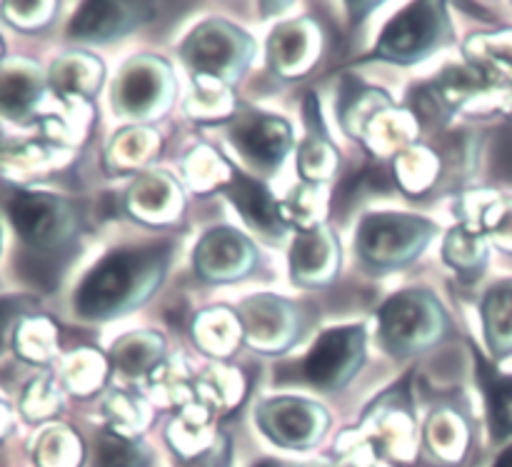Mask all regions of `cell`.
I'll use <instances>...</instances> for the list:
<instances>
[{
  "label": "cell",
  "mask_w": 512,
  "mask_h": 467,
  "mask_svg": "<svg viewBox=\"0 0 512 467\" xmlns=\"http://www.w3.org/2000/svg\"><path fill=\"white\" fill-rule=\"evenodd\" d=\"M168 245L125 248L105 255L75 293V310L88 320H108L143 303L163 280Z\"/></svg>",
  "instance_id": "cell-1"
},
{
  "label": "cell",
  "mask_w": 512,
  "mask_h": 467,
  "mask_svg": "<svg viewBox=\"0 0 512 467\" xmlns=\"http://www.w3.org/2000/svg\"><path fill=\"white\" fill-rule=\"evenodd\" d=\"M433 233L435 225H430L428 220L395 213L370 215L360 225L355 248L368 263L378 265V268H395V265H405L408 260H413Z\"/></svg>",
  "instance_id": "cell-2"
},
{
  "label": "cell",
  "mask_w": 512,
  "mask_h": 467,
  "mask_svg": "<svg viewBox=\"0 0 512 467\" xmlns=\"http://www.w3.org/2000/svg\"><path fill=\"white\" fill-rule=\"evenodd\" d=\"M445 35H448V20L443 15V5H410L385 25L378 55L393 63H415L440 48Z\"/></svg>",
  "instance_id": "cell-3"
},
{
  "label": "cell",
  "mask_w": 512,
  "mask_h": 467,
  "mask_svg": "<svg viewBox=\"0 0 512 467\" xmlns=\"http://www.w3.org/2000/svg\"><path fill=\"white\" fill-rule=\"evenodd\" d=\"M440 325V310L428 295L400 293L380 310V335L385 348L405 353L435 338Z\"/></svg>",
  "instance_id": "cell-4"
},
{
  "label": "cell",
  "mask_w": 512,
  "mask_h": 467,
  "mask_svg": "<svg viewBox=\"0 0 512 467\" xmlns=\"http://www.w3.org/2000/svg\"><path fill=\"white\" fill-rule=\"evenodd\" d=\"M363 328H335L320 335L305 360V375L315 388H343L363 363Z\"/></svg>",
  "instance_id": "cell-5"
},
{
  "label": "cell",
  "mask_w": 512,
  "mask_h": 467,
  "mask_svg": "<svg viewBox=\"0 0 512 467\" xmlns=\"http://www.w3.org/2000/svg\"><path fill=\"white\" fill-rule=\"evenodd\" d=\"M183 55L198 73L235 78L248 58V43L243 33L225 23H208L190 35L183 45Z\"/></svg>",
  "instance_id": "cell-6"
},
{
  "label": "cell",
  "mask_w": 512,
  "mask_h": 467,
  "mask_svg": "<svg viewBox=\"0 0 512 467\" xmlns=\"http://www.w3.org/2000/svg\"><path fill=\"white\" fill-rule=\"evenodd\" d=\"M10 218L20 238L35 248L60 245L70 230L68 205L53 195L15 193L10 200Z\"/></svg>",
  "instance_id": "cell-7"
},
{
  "label": "cell",
  "mask_w": 512,
  "mask_h": 467,
  "mask_svg": "<svg viewBox=\"0 0 512 467\" xmlns=\"http://www.w3.org/2000/svg\"><path fill=\"white\" fill-rule=\"evenodd\" d=\"M320 415L323 410L305 400L280 398L260 410V428L270 435V440L285 448H303L320 438V430H323V425H318Z\"/></svg>",
  "instance_id": "cell-8"
},
{
  "label": "cell",
  "mask_w": 512,
  "mask_h": 467,
  "mask_svg": "<svg viewBox=\"0 0 512 467\" xmlns=\"http://www.w3.org/2000/svg\"><path fill=\"white\" fill-rule=\"evenodd\" d=\"M233 143L245 158L263 170H273L283 163L290 148L288 123L268 115H250L238 120L233 128Z\"/></svg>",
  "instance_id": "cell-9"
},
{
  "label": "cell",
  "mask_w": 512,
  "mask_h": 467,
  "mask_svg": "<svg viewBox=\"0 0 512 467\" xmlns=\"http://www.w3.org/2000/svg\"><path fill=\"white\" fill-rule=\"evenodd\" d=\"M253 250L233 230H213L195 250V268L208 280H233L250 268Z\"/></svg>",
  "instance_id": "cell-10"
},
{
  "label": "cell",
  "mask_w": 512,
  "mask_h": 467,
  "mask_svg": "<svg viewBox=\"0 0 512 467\" xmlns=\"http://www.w3.org/2000/svg\"><path fill=\"white\" fill-rule=\"evenodd\" d=\"M225 193L240 208V213L245 215L250 225H255L258 230H263L265 235H283L285 220L280 215L278 203L273 200V195L258 183V180H250L245 175H235L228 185H225Z\"/></svg>",
  "instance_id": "cell-11"
},
{
  "label": "cell",
  "mask_w": 512,
  "mask_h": 467,
  "mask_svg": "<svg viewBox=\"0 0 512 467\" xmlns=\"http://www.w3.org/2000/svg\"><path fill=\"white\" fill-rule=\"evenodd\" d=\"M145 5L125 3H88L75 13L70 23V35L83 40H105L115 33H123L133 25L135 13H143Z\"/></svg>",
  "instance_id": "cell-12"
},
{
  "label": "cell",
  "mask_w": 512,
  "mask_h": 467,
  "mask_svg": "<svg viewBox=\"0 0 512 467\" xmlns=\"http://www.w3.org/2000/svg\"><path fill=\"white\" fill-rule=\"evenodd\" d=\"M160 93V78L148 63H130L115 83V108L125 115H145L153 110Z\"/></svg>",
  "instance_id": "cell-13"
},
{
  "label": "cell",
  "mask_w": 512,
  "mask_h": 467,
  "mask_svg": "<svg viewBox=\"0 0 512 467\" xmlns=\"http://www.w3.org/2000/svg\"><path fill=\"white\" fill-rule=\"evenodd\" d=\"M480 380H483L485 400H488L493 438H508V435H512V378H503L480 360Z\"/></svg>",
  "instance_id": "cell-14"
},
{
  "label": "cell",
  "mask_w": 512,
  "mask_h": 467,
  "mask_svg": "<svg viewBox=\"0 0 512 467\" xmlns=\"http://www.w3.org/2000/svg\"><path fill=\"white\" fill-rule=\"evenodd\" d=\"M485 330L493 353L503 355L512 350V283L493 288L485 300Z\"/></svg>",
  "instance_id": "cell-15"
},
{
  "label": "cell",
  "mask_w": 512,
  "mask_h": 467,
  "mask_svg": "<svg viewBox=\"0 0 512 467\" xmlns=\"http://www.w3.org/2000/svg\"><path fill=\"white\" fill-rule=\"evenodd\" d=\"M93 467H150V455L143 445L103 430L95 438Z\"/></svg>",
  "instance_id": "cell-16"
},
{
  "label": "cell",
  "mask_w": 512,
  "mask_h": 467,
  "mask_svg": "<svg viewBox=\"0 0 512 467\" xmlns=\"http://www.w3.org/2000/svg\"><path fill=\"white\" fill-rule=\"evenodd\" d=\"M328 260L330 245L323 230H310V233H300L295 238L293 258H290L295 280L305 283L310 278H318V273H323Z\"/></svg>",
  "instance_id": "cell-17"
},
{
  "label": "cell",
  "mask_w": 512,
  "mask_h": 467,
  "mask_svg": "<svg viewBox=\"0 0 512 467\" xmlns=\"http://www.w3.org/2000/svg\"><path fill=\"white\" fill-rule=\"evenodd\" d=\"M35 100V80L25 73H0V110L13 118L23 115Z\"/></svg>",
  "instance_id": "cell-18"
},
{
  "label": "cell",
  "mask_w": 512,
  "mask_h": 467,
  "mask_svg": "<svg viewBox=\"0 0 512 467\" xmlns=\"http://www.w3.org/2000/svg\"><path fill=\"white\" fill-rule=\"evenodd\" d=\"M270 53L280 68L295 65L305 53V33L298 25H285V28L275 30L273 40H270Z\"/></svg>",
  "instance_id": "cell-19"
},
{
  "label": "cell",
  "mask_w": 512,
  "mask_h": 467,
  "mask_svg": "<svg viewBox=\"0 0 512 467\" xmlns=\"http://www.w3.org/2000/svg\"><path fill=\"white\" fill-rule=\"evenodd\" d=\"M120 360V368H125L128 373H135V370H143L148 365V355H145V343L138 338H130L125 340L120 348H115Z\"/></svg>",
  "instance_id": "cell-20"
},
{
  "label": "cell",
  "mask_w": 512,
  "mask_h": 467,
  "mask_svg": "<svg viewBox=\"0 0 512 467\" xmlns=\"http://www.w3.org/2000/svg\"><path fill=\"white\" fill-rule=\"evenodd\" d=\"M495 168L505 175V178H512V130H505L500 135L498 145H495Z\"/></svg>",
  "instance_id": "cell-21"
},
{
  "label": "cell",
  "mask_w": 512,
  "mask_h": 467,
  "mask_svg": "<svg viewBox=\"0 0 512 467\" xmlns=\"http://www.w3.org/2000/svg\"><path fill=\"white\" fill-rule=\"evenodd\" d=\"M18 313H20L18 300H0V348H3L5 330H8V325L13 323V318Z\"/></svg>",
  "instance_id": "cell-22"
},
{
  "label": "cell",
  "mask_w": 512,
  "mask_h": 467,
  "mask_svg": "<svg viewBox=\"0 0 512 467\" xmlns=\"http://www.w3.org/2000/svg\"><path fill=\"white\" fill-rule=\"evenodd\" d=\"M495 467H512V445L508 450H505L503 455L498 458V463H495Z\"/></svg>",
  "instance_id": "cell-23"
},
{
  "label": "cell",
  "mask_w": 512,
  "mask_h": 467,
  "mask_svg": "<svg viewBox=\"0 0 512 467\" xmlns=\"http://www.w3.org/2000/svg\"><path fill=\"white\" fill-rule=\"evenodd\" d=\"M253 467H283V465L273 463V460H263V463H258V465H253Z\"/></svg>",
  "instance_id": "cell-24"
}]
</instances>
